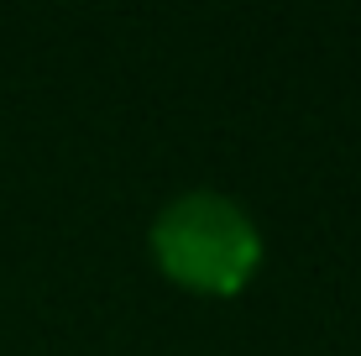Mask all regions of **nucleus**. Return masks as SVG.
Returning <instances> with one entry per match:
<instances>
[{
    "label": "nucleus",
    "mask_w": 361,
    "mask_h": 356,
    "mask_svg": "<svg viewBox=\"0 0 361 356\" xmlns=\"http://www.w3.org/2000/svg\"><path fill=\"white\" fill-rule=\"evenodd\" d=\"M152 262L168 283L204 293V299H231L257 278L262 267V231L246 215L241 200L220 189H189L173 194L147 231Z\"/></svg>",
    "instance_id": "1"
}]
</instances>
